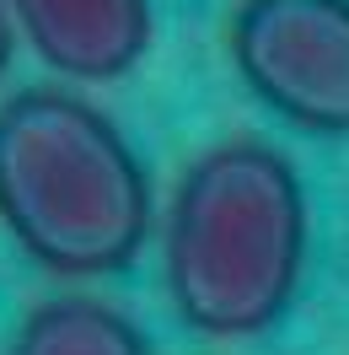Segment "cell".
Segmentation results:
<instances>
[{
	"mask_svg": "<svg viewBox=\"0 0 349 355\" xmlns=\"http://www.w3.org/2000/svg\"><path fill=\"white\" fill-rule=\"evenodd\" d=\"M306 269V183L263 140L194 156L167 200L161 286L199 339H258L280 323Z\"/></svg>",
	"mask_w": 349,
	"mask_h": 355,
	"instance_id": "1",
	"label": "cell"
},
{
	"mask_svg": "<svg viewBox=\"0 0 349 355\" xmlns=\"http://www.w3.org/2000/svg\"><path fill=\"white\" fill-rule=\"evenodd\" d=\"M6 11L54 76L87 87L129 76L156 33L151 0H6Z\"/></svg>",
	"mask_w": 349,
	"mask_h": 355,
	"instance_id": "4",
	"label": "cell"
},
{
	"mask_svg": "<svg viewBox=\"0 0 349 355\" xmlns=\"http://www.w3.org/2000/svg\"><path fill=\"white\" fill-rule=\"evenodd\" d=\"M226 49L274 119L349 135V0H237Z\"/></svg>",
	"mask_w": 349,
	"mask_h": 355,
	"instance_id": "3",
	"label": "cell"
},
{
	"mask_svg": "<svg viewBox=\"0 0 349 355\" xmlns=\"http://www.w3.org/2000/svg\"><path fill=\"white\" fill-rule=\"evenodd\" d=\"M156 194L129 135L65 87L0 103V226L48 275L108 280L151 243Z\"/></svg>",
	"mask_w": 349,
	"mask_h": 355,
	"instance_id": "2",
	"label": "cell"
},
{
	"mask_svg": "<svg viewBox=\"0 0 349 355\" xmlns=\"http://www.w3.org/2000/svg\"><path fill=\"white\" fill-rule=\"evenodd\" d=\"M11 355H151V339L97 296H54L22 318Z\"/></svg>",
	"mask_w": 349,
	"mask_h": 355,
	"instance_id": "5",
	"label": "cell"
},
{
	"mask_svg": "<svg viewBox=\"0 0 349 355\" xmlns=\"http://www.w3.org/2000/svg\"><path fill=\"white\" fill-rule=\"evenodd\" d=\"M11 54H17V27H11V11H6V0H0V76L11 70Z\"/></svg>",
	"mask_w": 349,
	"mask_h": 355,
	"instance_id": "6",
	"label": "cell"
}]
</instances>
